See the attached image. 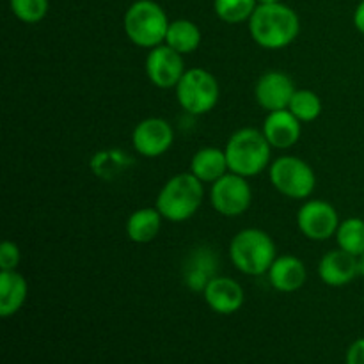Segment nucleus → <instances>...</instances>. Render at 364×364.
Wrapping results in <instances>:
<instances>
[{
    "label": "nucleus",
    "instance_id": "nucleus-1",
    "mask_svg": "<svg viewBox=\"0 0 364 364\" xmlns=\"http://www.w3.org/2000/svg\"><path fill=\"white\" fill-rule=\"evenodd\" d=\"M247 23L252 41L267 50L287 48L301 32L299 14L283 2L258 4Z\"/></svg>",
    "mask_w": 364,
    "mask_h": 364
},
{
    "label": "nucleus",
    "instance_id": "nucleus-2",
    "mask_svg": "<svg viewBox=\"0 0 364 364\" xmlns=\"http://www.w3.org/2000/svg\"><path fill=\"white\" fill-rule=\"evenodd\" d=\"M205 188L192 173H180L169 178L156 196V210L171 223H185L201 208Z\"/></svg>",
    "mask_w": 364,
    "mask_h": 364
},
{
    "label": "nucleus",
    "instance_id": "nucleus-3",
    "mask_svg": "<svg viewBox=\"0 0 364 364\" xmlns=\"http://www.w3.org/2000/svg\"><path fill=\"white\" fill-rule=\"evenodd\" d=\"M270 149L272 146L263 132L256 128H240L231 135L224 151L231 173L252 178L270 166Z\"/></svg>",
    "mask_w": 364,
    "mask_h": 364
},
{
    "label": "nucleus",
    "instance_id": "nucleus-4",
    "mask_svg": "<svg viewBox=\"0 0 364 364\" xmlns=\"http://www.w3.org/2000/svg\"><path fill=\"white\" fill-rule=\"evenodd\" d=\"M230 258L245 276H263L277 258L276 244L267 231L247 228L231 238Z\"/></svg>",
    "mask_w": 364,
    "mask_h": 364
},
{
    "label": "nucleus",
    "instance_id": "nucleus-5",
    "mask_svg": "<svg viewBox=\"0 0 364 364\" xmlns=\"http://www.w3.org/2000/svg\"><path fill=\"white\" fill-rule=\"evenodd\" d=\"M169 18L155 0H135L123 16L127 38L141 48H155L166 43Z\"/></svg>",
    "mask_w": 364,
    "mask_h": 364
},
{
    "label": "nucleus",
    "instance_id": "nucleus-6",
    "mask_svg": "<svg viewBox=\"0 0 364 364\" xmlns=\"http://www.w3.org/2000/svg\"><path fill=\"white\" fill-rule=\"evenodd\" d=\"M174 89H176V98L181 109L194 116L208 114L210 110L215 109L220 96L217 78L203 68H192L185 71Z\"/></svg>",
    "mask_w": 364,
    "mask_h": 364
},
{
    "label": "nucleus",
    "instance_id": "nucleus-7",
    "mask_svg": "<svg viewBox=\"0 0 364 364\" xmlns=\"http://www.w3.org/2000/svg\"><path fill=\"white\" fill-rule=\"evenodd\" d=\"M269 171L274 188L290 199H308L316 187L315 171L299 156H279L270 164Z\"/></svg>",
    "mask_w": 364,
    "mask_h": 364
},
{
    "label": "nucleus",
    "instance_id": "nucleus-8",
    "mask_svg": "<svg viewBox=\"0 0 364 364\" xmlns=\"http://www.w3.org/2000/svg\"><path fill=\"white\" fill-rule=\"evenodd\" d=\"M210 203L213 210L224 217H238L245 213L252 203V188L247 178L231 171L226 173L212 183Z\"/></svg>",
    "mask_w": 364,
    "mask_h": 364
},
{
    "label": "nucleus",
    "instance_id": "nucleus-9",
    "mask_svg": "<svg viewBox=\"0 0 364 364\" xmlns=\"http://www.w3.org/2000/svg\"><path fill=\"white\" fill-rule=\"evenodd\" d=\"M297 226L306 238L323 242L336 235L340 217L331 203L322 199H311L304 203L297 213Z\"/></svg>",
    "mask_w": 364,
    "mask_h": 364
},
{
    "label": "nucleus",
    "instance_id": "nucleus-10",
    "mask_svg": "<svg viewBox=\"0 0 364 364\" xmlns=\"http://www.w3.org/2000/svg\"><path fill=\"white\" fill-rule=\"evenodd\" d=\"M174 142V130L162 117H148L135 124L132 132V144L139 155L156 159L166 155Z\"/></svg>",
    "mask_w": 364,
    "mask_h": 364
},
{
    "label": "nucleus",
    "instance_id": "nucleus-11",
    "mask_svg": "<svg viewBox=\"0 0 364 364\" xmlns=\"http://www.w3.org/2000/svg\"><path fill=\"white\" fill-rule=\"evenodd\" d=\"M185 71L183 55L166 43L149 50L146 57V75L160 89L176 87Z\"/></svg>",
    "mask_w": 364,
    "mask_h": 364
},
{
    "label": "nucleus",
    "instance_id": "nucleus-12",
    "mask_svg": "<svg viewBox=\"0 0 364 364\" xmlns=\"http://www.w3.org/2000/svg\"><path fill=\"white\" fill-rule=\"evenodd\" d=\"M295 91L297 89H295L290 75L272 70L258 78L255 87V98L262 109H265L267 112H274V110L288 109Z\"/></svg>",
    "mask_w": 364,
    "mask_h": 364
},
{
    "label": "nucleus",
    "instance_id": "nucleus-13",
    "mask_svg": "<svg viewBox=\"0 0 364 364\" xmlns=\"http://www.w3.org/2000/svg\"><path fill=\"white\" fill-rule=\"evenodd\" d=\"M358 274H361L358 256L340 247L326 252L318 263V277L327 287H345V284L352 283Z\"/></svg>",
    "mask_w": 364,
    "mask_h": 364
},
{
    "label": "nucleus",
    "instance_id": "nucleus-14",
    "mask_svg": "<svg viewBox=\"0 0 364 364\" xmlns=\"http://www.w3.org/2000/svg\"><path fill=\"white\" fill-rule=\"evenodd\" d=\"M219 270V256L213 249L199 245L188 252L183 263V283L192 291H205L210 281L217 277Z\"/></svg>",
    "mask_w": 364,
    "mask_h": 364
},
{
    "label": "nucleus",
    "instance_id": "nucleus-15",
    "mask_svg": "<svg viewBox=\"0 0 364 364\" xmlns=\"http://www.w3.org/2000/svg\"><path fill=\"white\" fill-rule=\"evenodd\" d=\"M205 301L212 311L219 315H233L244 304V288L238 281L231 277L217 276L208 283V287L203 291Z\"/></svg>",
    "mask_w": 364,
    "mask_h": 364
},
{
    "label": "nucleus",
    "instance_id": "nucleus-16",
    "mask_svg": "<svg viewBox=\"0 0 364 364\" xmlns=\"http://www.w3.org/2000/svg\"><path fill=\"white\" fill-rule=\"evenodd\" d=\"M263 135L272 148L288 149L295 146L301 139V121L288 109L274 110L267 114L262 128Z\"/></svg>",
    "mask_w": 364,
    "mask_h": 364
},
{
    "label": "nucleus",
    "instance_id": "nucleus-17",
    "mask_svg": "<svg viewBox=\"0 0 364 364\" xmlns=\"http://www.w3.org/2000/svg\"><path fill=\"white\" fill-rule=\"evenodd\" d=\"M267 276H269V283L274 290L281 291V294H291L304 287L306 279H308V270H306L304 262L299 259L297 256L284 255L274 259Z\"/></svg>",
    "mask_w": 364,
    "mask_h": 364
},
{
    "label": "nucleus",
    "instance_id": "nucleus-18",
    "mask_svg": "<svg viewBox=\"0 0 364 364\" xmlns=\"http://www.w3.org/2000/svg\"><path fill=\"white\" fill-rule=\"evenodd\" d=\"M28 295V284L16 270H0V315L9 318L21 309Z\"/></svg>",
    "mask_w": 364,
    "mask_h": 364
},
{
    "label": "nucleus",
    "instance_id": "nucleus-19",
    "mask_svg": "<svg viewBox=\"0 0 364 364\" xmlns=\"http://www.w3.org/2000/svg\"><path fill=\"white\" fill-rule=\"evenodd\" d=\"M191 173L203 183H213L226 173H230L226 151L213 148V146L198 149L191 160Z\"/></svg>",
    "mask_w": 364,
    "mask_h": 364
},
{
    "label": "nucleus",
    "instance_id": "nucleus-20",
    "mask_svg": "<svg viewBox=\"0 0 364 364\" xmlns=\"http://www.w3.org/2000/svg\"><path fill=\"white\" fill-rule=\"evenodd\" d=\"M162 213L155 208H139L128 217L127 235L134 244H149L155 240L162 228Z\"/></svg>",
    "mask_w": 364,
    "mask_h": 364
},
{
    "label": "nucleus",
    "instance_id": "nucleus-21",
    "mask_svg": "<svg viewBox=\"0 0 364 364\" xmlns=\"http://www.w3.org/2000/svg\"><path fill=\"white\" fill-rule=\"evenodd\" d=\"M166 45L180 52L181 55L196 52L201 45V31L198 25L187 18H178L169 23L166 34Z\"/></svg>",
    "mask_w": 364,
    "mask_h": 364
},
{
    "label": "nucleus",
    "instance_id": "nucleus-22",
    "mask_svg": "<svg viewBox=\"0 0 364 364\" xmlns=\"http://www.w3.org/2000/svg\"><path fill=\"white\" fill-rule=\"evenodd\" d=\"M132 164L134 162L123 149H103V151L95 153L91 159V169L100 180L112 181Z\"/></svg>",
    "mask_w": 364,
    "mask_h": 364
},
{
    "label": "nucleus",
    "instance_id": "nucleus-23",
    "mask_svg": "<svg viewBox=\"0 0 364 364\" xmlns=\"http://www.w3.org/2000/svg\"><path fill=\"white\" fill-rule=\"evenodd\" d=\"M338 247L361 258L364 255V220L359 217H348L341 220L336 231Z\"/></svg>",
    "mask_w": 364,
    "mask_h": 364
},
{
    "label": "nucleus",
    "instance_id": "nucleus-24",
    "mask_svg": "<svg viewBox=\"0 0 364 364\" xmlns=\"http://www.w3.org/2000/svg\"><path fill=\"white\" fill-rule=\"evenodd\" d=\"M256 7L258 0H213V11L217 18L230 25L249 21Z\"/></svg>",
    "mask_w": 364,
    "mask_h": 364
},
{
    "label": "nucleus",
    "instance_id": "nucleus-25",
    "mask_svg": "<svg viewBox=\"0 0 364 364\" xmlns=\"http://www.w3.org/2000/svg\"><path fill=\"white\" fill-rule=\"evenodd\" d=\"M288 110L301 123H311V121L318 119V116L322 114V100L309 89H297L288 105Z\"/></svg>",
    "mask_w": 364,
    "mask_h": 364
},
{
    "label": "nucleus",
    "instance_id": "nucleus-26",
    "mask_svg": "<svg viewBox=\"0 0 364 364\" xmlns=\"http://www.w3.org/2000/svg\"><path fill=\"white\" fill-rule=\"evenodd\" d=\"M11 13L23 23H39L48 13V0H9Z\"/></svg>",
    "mask_w": 364,
    "mask_h": 364
},
{
    "label": "nucleus",
    "instance_id": "nucleus-27",
    "mask_svg": "<svg viewBox=\"0 0 364 364\" xmlns=\"http://www.w3.org/2000/svg\"><path fill=\"white\" fill-rule=\"evenodd\" d=\"M21 252L14 242L4 240L0 245V270H16L20 265Z\"/></svg>",
    "mask_w": 364,
    "mask_h": 364
},
{
    "label": "nucleus",
    "instance_id": "nucleus-28",
    "mask_svg": "<svg viewBox=\"0 0 364 364\" xmlns=\"http://www.w3.org/2000/svg\"><path fill=\"white\" fill-rule=\"evenodd\" d=\"M347 364H364V338H359L348 347Z\"/></svg>",
    "mask_w": 364,
    "mask_h": 364
},
{
    "label": "nucleus",
    "instance_id": "nucleus-29",
    "mask_svg": "<svg viewBox=\"0 0 364 364\" xmlns=\"http://www.w3.org/2000/svg\"><path fill=\"white\" fill-rule=\"evenodd\" d=\"M354 25L359 32L364 36V0L358 4L354 11Z\"/></svg>",
    "mask_w": 364,
    "mask_h": 364
},
{
    "label": "nucleus",
    "instance_id": "nucleus-30",
    "mask_svg": "<svg viewBox=\"0 0 364 364\" xmlns=\"http://www.w3.org/2000/svg\"><path fill=\"white\" fill-rule=\"evenodd\" d=\"M281 2V0H258V4H276Z\"/></svg>",
    "mask_w": 364,
    "mask_h": 364
},
{
    "label": "nucleus",
    "instance_id": "nucleus-31",
    "mask_svg": "<svg viewBox=\"0 0 364 364\" xmlns=\"http://www.w3.org/2000/svg\"><path fill=\"white\" fill-rule=\"evenodd\" d=\"M359 267H361V274L364 276V255L359 258Z\"/></svg>",
    "mask_w": 364,
    "mask_h": 364
}]
</instances>
